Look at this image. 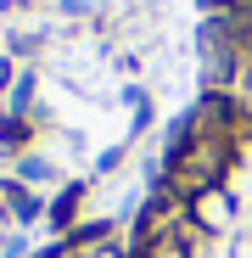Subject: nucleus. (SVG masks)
Returning a JSON list of instances; mask_svg holds the SVG:
<instances>
[{"label": "nucleus", "instance_id": "obj_1", "mask_svg": "<svg viewBox=\"0 0 252 258\" xmlns=\"http://www.w3.org/2000/svg\"><path fill=\"white\" fill-rule=\"evenodd\" d=\"M230 168H235V141H213V135H191L185 152H162V180L174 185L185 202L196 191L224 185Z\"/></svg>", "mask_w": 252, "mask_h": 258}, {"label": "nucleus", "instance_id": "obj_2", "mask_svg": "<svg viewBox=\"0 0 252 258\" xmlns=\"http://www.w3.org/2000/svg\"><path fill=\"white\" fill-rule=\"evenodd\" d=\"M191 225L202 230V236H224L230 225H235V197H230V185H213V191H196L191 202Z\"/></svg>", "mask_w": 252, "mask_h": 258}, {"label": "nucleus", "instance_id": "obj_3", "mask_svg": "<svg viewBox=\"0 0 252 258\" xmlns=\"http://www.w3.org/2000/svg\"><path fill=\"white\" fill-rule=\"evenodd\" d=\"M0 202H6V213L28 230V225H45V202L34 197V185H23V180H0Z\"/></svg>", "mask_w": 252, "mask_h": 258}, {"label": "nucleus", "instance_id": "obj_4", "mask_svg": "<svg viewBox=\"0 0 252 258\" xmlns=\"http://www.w3.org/2000/svg\"><path fill=\"white\" fill-rule=\"evenodd\" d=\"M78 208H84V185L73 180V185H62V191L45 202V225H51L56 236H67V230H73V219H78Z\"/></svg>", "mask_w": 252, "mask_h": 258}, {"label": "nucleus", "instance_id": "obj_5", "mask_svg": "<svg viewBox=\"0 0 252 258\" xmlns=\"http://www.w3.org/2000/svg\"><path fill=\"white\" fill-rule=\"evenodd\" d=\"M28 141H34V123H28L23 112H6V107H0V146H6V152H28Z\"/></svg>", "mask_w": 252, "mask_h": 258}, {"label": "nucleus", "instance_id": "obj_6", "mask_svg": "<svg viewBox=\"0 0 252 258\" xmlns=\"http://www.w3.org/2000/svg\"><path fill=\"white\" fill-rule=\"evenodd\" d=\"M17 180H23V185H56V163L23 152V157H17Z\"/></svg>", "mask_w": 252, "mask_h": 258}, {"label": "nucleus", "instance_id": "obj_7", "mask_svg": "<svg viewBox=\"0 0 252 258\" xmlns=\"http://www.w3.org/2000/svg\"><path fill=\"white\" fill-rule=\"evenodd\" d=\"M129 258H191V247L180 236H168V241H151V247H135Z\"/></svg>", "mask_w": 252, "mask_h": 258}, {"label": "nucleus", "instance_id": "obj_8", "mask_svg": "<svg viewBox=\"0 0 252 258\" xmlns=\"http://www.w3.org/2000/svg\"><path fill=\"white\" fill-rule=\"evenodd\" d=\"M39 51V34H12V56H34Z\"/></svg>", "mask_w": 252, "mask_h": 258}, {"label": "nucleus", "instance_id": "obj_9", "mask_svg": "<svg viewBox=\"0 0 252 258\" xmlns=\"http://www.w3.org/2000/svg\"><path fill=\"white\" fill-rule=\"evenodd\" d=\"M73 258H129V252L112 247V241H101V247H84V252H73Z\"/></svg>", "mask_w": 252, "mask_h": 258}]
</instances>
